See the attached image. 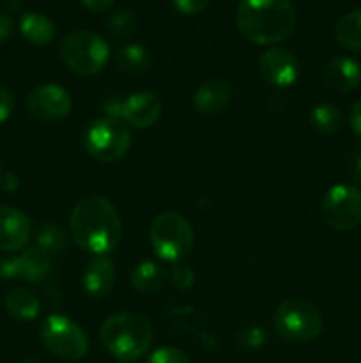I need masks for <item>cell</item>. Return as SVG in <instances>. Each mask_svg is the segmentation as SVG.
Listing matches in <instances>:
<instances>
[{"label": "cell", "mask_w": 361, "mask_h": 363, "mask_svg": "<svg viewBox=\"0 0 361 363\" xmlns=\"http://www.w3.org/2000/svg\"><path fill=\"white\" fill-rule=\"evenodd\" d=\"M69 230L87 254L106 255L119 245L122 223L115 206L101 195H87L71 211Z\"/></svg>", "instance_id": "cell-1"}, {"label": "cell", "mask_w": 361, "mask_h": 363, "mask_svg": "<svg viewBox=\"0 0 361 363\" xmlns=\"http://www.w3.org/2000/svg\"><path fill=\"white\" fill-rule=\"evenodd\" d=\"M236 25L253 45H275L294 32L296 9L290 0H241Z\"/></svg>", "instance_id": "cell-2"}, {"label": "cell", "mask_w": 361, "mask_h": 363, "mask_svg": "<svg viewBox=\"0 0 361 363\" xmlns=\"http://www.w3.org/2000/svg\"><path fill=\"white\" fill-rule=\"evenodd\" d=\"M101 342L117 360L133 362L144 357L152 344L147 319L134 312H120L106 319L99 330Z\"/></svg>", "instance_id": "cell-3"}, {"label": "cell", "mask_w": 361, "mask_h": 363, "mask_svg": "<svg viewBox=\"0 0 361 363\" xmlns=\"http://www.w3.org/2000/svg\"><path fill=\"white\" fill-rule=\"evenodd\" d=\"M81 145L91 158L101 163L119 162L127 155L131 133L126 123L112 117L96 119L81 133Z\"/></svg>", "instance_id": "cell-4"}, {"label": "cell", "mask_w": 361, "mask_h": 363, "mask_svg": "<svg viewBox=\"0 0 361 363\" xmlns=\"http://www.w3.org/2000/svg\"><path fill=\"white\" fill-rule=\"evenodd\" d=\"M151 245L159 259L179 262L191 252L195 243L193 229L179 213L166 211L154 218L151 225Z\"/></svg>", "instance_id": "cell-5"}, {"label": "cell", "mask_w": 361, "mask_h": 363, "mask_svg": "<svg viewBox=\"0 0 361 363\" xmlns=\"http://www.w3.org/2000/svg\"><path fill=\"white\" fill-rule=\"evenodd\" d=\"M60 57L73 73L92 77L106 66L110 48L101 35L88 30H78L62 39Z\"/></svg>", "instance_id": "cell-6"}, {"label": "cell", "mask_w": 361, "mask_h": 363, "mask_svg": "<svg viewBox=\"0 0 361 363\" xmlns=\"http://www.w3.org/2000/svg\"><path fill=\"white\" fill-rule=\"evenodd\" d=\"M275 332L289 342H310L322 332V315L304 300L290 298L275 312Z\"/></svg>", "instance_id": "cell-7"}, {"label": "cell", "mask_w": 361, "mask_h": 363, "mask_svg": "<svg viewBox=\"0 0 361 363\" xmlns=\"http://www.w3.org/2000/svg\"><path fill=\"white\" fill-rule=\"evenodd\" d=\"M41 340L50 353L64 360H81L88 351L85 332L66 315L53 314L46 318L41 326Z\"/></svg>", "instance_id": "cell-8"}, {"label": "cell", "mask_w": 361, "mask_h": 363, "mask_svg": "<svg viewBox=\"0 0 361 363\" xmlns=\"http://www.w3.org/2000/svg\"><path fill=\"white\" fill-rule=\"evenodd\" d=\"M322 218L331 229L350 230L361 223V190L353 184H336L322 201Z\"/></svg>", "instance_id": "cell-9"}, {"label": "cell", "mask_w": 361, "mask_h": 363, "mask_svg": "<svg viewBox=\"0 0 361 363\" xmlns=\"http://www.w3.org/2000/svg\"><path fill=\"white\" fill-rule=\"evenodd\" d=\"M27 108L35 119L45 123H59L71 112V96L57 84H42L30 91Z\"/></svg>", "instance_id": "cell-10"}, {"label": "cell", "mask_w": 361, "mask_h": 363, "mask_svg": "<svg viewBox=\"0 0 361 363\" xmlns=\"http://www.w3.org/2000/svg\"><path fill=\"white\" fill-rule=\"evenodd\" d=\"M258 67L264 80L275 87H290L299 77V62L287 48H271L262 53Z\"/></svg>", "instance_id": "cell-11"}, {"label": "cell", "mask_w": 361, "mask_h": 363, "mask_svg": "<svg viewBox=\"0 0 361 363\" xmlns=\"http://www.w3.org/2000/svg\"><path fill=\"white\" fill-rule=\"evenodd\" d=\"M32 222L27 215L11 206H0V252L21 250L30 238Z\"/></svg>", "instance_id": "cell-12"}, {"label": "cell", "mask_w": 361, "mask_h": 363, "mask_svg": "<svg viewBox=\"0 0 361 363\" xmlns=\"http://www.w3.org/2000/svg\"><path fill=\"white\" fill-rule=\"evenodd\" d=\"M159 116H161V101L152 92H133L124 99L122 121L130 126L145 130L152 126L159 119Z\"/></svg>", "instance_id": "cell-13"}, {"label": "cell", "mask_w": 361, "mask_h": 363, "mask_svg": "<svg viewBox=\"0 0 361 363\" xmlns=\"http://www.w3.org/2000/svg\"><path fill=\"white\" fill-rule=\"evenodd\" d=\"M84 289L91 298H105L115 284V266L106 255H96L84 272Z\"/></svg>", "instance_id": "cell-14"}, {"label": "cell", "mask_w": 361, "mask_h": 363, "mask_svg": "<svg viewBox=\"0 0 361 363\" xmlns=\"http://www.w3.org/2000/svg\"><path fill=\"white\" fill-rule=\"evenodd\" d=\"M322 78L331 91L350 92L361 84V66L350 57H336L326 64Z\"/></svg>", "instance_id": "cell-15"}, {"label": "cell", "mask_w": 361, "mask_h": 363, "mask_svg": "<svg viewBox=\"0 0 361 363\" xmlns=\"http://www.w3.org/2000/svg\"><path fill=\"white\" fill-rule=\"evenodd\" d=\"M234 89L227 80L204 82L193 94L195 108L205 116H212L229 106L232 101Z\"/></svg>", "instance_id": "cell-16"}, {"label": "cell", "mask_w": 361, "mask_h": 363, "mask_svg": "<svg viewBox=\"0 0 361 363\" xmlns=\"http://www.w3.org/2000/svg\"><path fill=\"white\" fill-rule=\"evenodd\" d=\"M20 259V279H25L30 284H41L52 275L53 262L48 252L39 247L25 248Z\"/></svg>", "instance_id": "cell-17"}, {"label": "cell", "mask_w": 361, "mask_h": 363, "mask_svg": "<svg viewBox=\"0 0 361 363\" xmlns=\"http://www.w3.org/2000/svg\"><path fill=\"white\" fill-rule=\"evenodd\" d=\"M115 64L122 73L130 74V77H142L151 67L152 57L145 46L130 43V45H124L122 48L117 50Z\"/></svg>", "instance_id": "cell-18"}, {"label": "cell", "mask_w": 361, "mask_h": 363, "mask_svg": "<svg viewBox=\"0 0 361 363\" xmlns=\"http://www.w3.org/2000/svg\"><path fill=\"white\" fill-rule=\"evenodd\" d=\"M20 32L32 45L45 46L55 38V25L41 13H25L20 20Z\"/></svg>", "instance_id": "cell-19"}, {"label": "cell", "mask_w": 361, "mask_h": 363, "mask_svg": "<svg viewBox=\"0 0 361 363\" xmlns=\"http://www.w3.org/2000/svg\"><path fill=\"white\" fill-rule=\"evenodd\" d=\"M131 284L134 289L142 294L159 293L166 284V272L158 264V262L145 261L138 264L131 273Z\"/></svg>", "instance_id": "cell-20"}, {"label": "cell", "mask_w": 361, "mask_h": 363, "mask_svg": "<svg viewBox=\"0 0 361 363\" xmlns=\"http://www.w3.org/2000/svg\"><path fill=\"white\" fill-rule=\"evenodd\" d=\"M4 305L13 318L21 319V321H32L41 312L39 298L25 287H16V289L9 291L6 300H4Z\"/></svg>", "instance_id": "cell-21"}, {"label": "cell", "mask_w": 361, "mask_h": 363, "mask_svg": "<svg viewBox=\"0 0 361 363\" xmlns=\"http://www.w3.org/2000/svg\"><path fill=\"white\" fill-rule=\"evenodd\" d=\"M336 41L345 48L360 52L361 50V9L353 11L340 18L335 28Z\"/></svg>", "instance_id": "cell-22"}, {"label": "cell", "mask_w": 361, "mask_h": 363, "mask_svg": "<svg viewBox=\"0 0 361 363\" xmlns=\"http://www.w3.org/2000/svg\"><path fill=\"white\" fill-rule=\"evenodd\" d=\"M342 121L343 116L338 106L328 105V103L315 106L310 113L311 128L322 135H331L338 131L342 126Z\"/></svg>", "instance_id": "cell-23"}, {"label": "cell", "mask_w": 361, "mask_h": 363, "mask_svg": "<svg viewBox=\"0 0 361 363\" xmlns=\"http://www.w3.org/2000/svg\"><path fill=\"white\" fill-rule=\"evenodd\" d=\"M138 28V16L130 9H120L115 14H112L106 23L110 38L122 41V39L131 38Z\"/></svg>", "instance_id": "cell-24"}, {"label": "cell", "mask_w": 361, "mask_h": 363, "mask_svg": "<svg viewBox=\"0 0 361 363\" xmlns=\"http://www.w3.org/2000/svg\"><path fill=\"white\" fill-rule=\"evenodd\" d=\"M66 243V233L57 223H42L35 230V247L42 248L48 254H57V252L64 250Z\"/></svg>", "instance_id": "cell-25"}, {"label": "cell", "mask_w": 361, "mask_h": 363, "mask_svg": "<svg viewBox=\"0 0 361 363\" xmlns=\"http://www.w3.org/2000/svg\"><path fill=\"white\" fill-rule=\"evenodd\" d=\"M147 363H190L186 354L176 347H161L149 357Z\"/></svg>", "instance_id": "cell-26"}, {"label": "cell", "mask_w": 361, "mask_h": 363, "mask_svg": "<svg viewBox=\"0 0 361 363\" xmlns=\"http://www.w3.org/2000/svg\"><path fill=\"white\" fill-rule=\"evenodd\" d=\"M170 280H172L173 286L179 287V289H188V287L193 286L195 273L188 264L177 262V264L173 266L172 272H170Z\"/></svg>", "instance_id": "cell-27"}, {"label": "cell", "mask_w": 361, "mask_h": 363, "mask_svg": "<svg viewBox=\"0 0 361 363\" xmlns=\"http://www.w3.org/2000/svg\"><path fill=\"white\" fill-rule=\"evenodd\" d=\"M265 342V332L258 326H248L241 332L239 344L244 350H257Z\"/></svg>", "instance_id": "cell-28"}, {"label": "cell", "mask_w": 361, "mask_h": 363, "mask_svg": "<svg viewBox=\"0 0 361 363\" xmlns=\"http://www.w3.org/2000/svg\"><path fill=\"white\" fill-rule=\"evenodd\" d=\"M0 277L6 280L20 279V259H18V255L0 257Z\"/></svg>", "instance_id": "cell-29"}, {"label": "cell", "mask_w": 361, "mask_h": 363, "mask_svg": "<svg viewBox=\"0 0 361 363\" xmlns=\"http://www.w3.org/2000/svg\"><path fill=\"white\" fill-rule=\"evenodd\" d=\"M173 7L183 14H198L209 6V0H172Z\"/></svg>", "instance_id": "cell-30"}, {"label": "cell", "mask_w": 361, "mask_h": 363, "mask_svg": "<svg viewBox=\"0 0 361 363\" xmlns=\"http://www.w3.org/2000/svg\"><path fill=\"white\" fill-rule=\"evenodd\" d=\"M122 110H124V99L120 98V96H108V98L103 101V112L106 113V117L122 121Z\"/></svg>", "instance_id": "cell-31"}, {"label": "cell", "mask_w": 361, "mask_h": 363, "mask_svg": "<svg viewBox=\"0 0 361 363\" xmlns=\"http://www.w3.org/2000/svg\"><path fill=\"white\" fill-rule=\"evenodd\" d=\"M14 110V96L9 89L0 87V124L6 123Z\"/></svg>", "instance_id": "cell-32"}, {"label": "cell", "mask_w": 361, "mask_h": 363, "mask_svg": "<svg viewBox=\"0 0 361 363\" xmlns=\"http://www.w3.org/2000/svg\"><path fill=\"white\" fill-rule=\"evenodd\" d=\"M13 34V20L7 13L0 9V43L7 41Z\"/></svg>", "instance_id": "cell-33"}, {"label": "cell", "mask_w": 361, "mask_h": 363, "mask_svg": "<svg viewBox=\"0 0 361 363\" xmlns=\"http://www.w3.org/2000/svg\"><path fill=\"white\" fill-rule=\"evenodd\" d=\"M80 2L92 13H105L113 6L115 0H80Z\"/></svg>", "instance_id": "cell-34"}, {"label": "cell", "mask_w": 361, "mask_h": 363, "mask_svg": "<svg viewBox=\"0 0 361 363\" xmlns=\"http://www.w3.org/2000/svg\"><path fill=\"white\" fill-rule=\"evenodd\" d=\"M350 128H353L354 133L361 138V99L357 103H354L353 110H350Z\"/></svg>", "instance_id": "cell-35"}, {"label": "cell", "mask_w": 361, "mask_h": 363, "mask_svg": "<svg viewBox=\"0 0 361 363\" xmlns=\"http://www.w3.org/2000/svg\"><path fill=\"white\" fill-rule=\"evenodd\" d=\"M350 174H353L354 181L361 183V151H356L350 158Z\"/></svg>", "instance_id": "cell-36"}, {"label": "cell", "mask_w": 361, "mask_h": 363, "mask_svg": "<svg viewBox=\"0 0 361 363\" xmlns=\"http://www.w3.org/2000/svg\"><path fill=\"white\" fill-rule=\"evenodd\" d=\"M2 181H4L2 186L6 188V190H16L18 188V179L14 176H11V174H6Z\"/></svg>", "instance_id": "cell-37"}, {"label": "cell", "mask_w": 361, "mask_h": 363, "mask_svg": "<svg viewBox=\"0 0 361 363\" xmlns=\"http://www.w3.org/2000/svg\"><path fill=\"white\" fill-rule=\"evenodd\" d=\"M20 363H39L38 360H32V358H27V360H23V362H20Z\"/></svg>", "instance_id": "cell-38"}]
</instances>
